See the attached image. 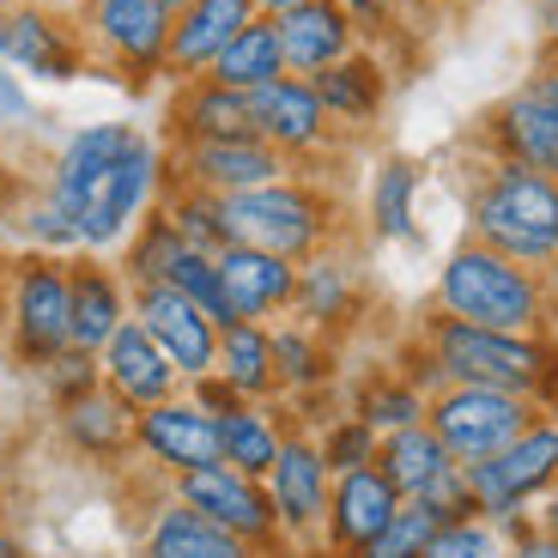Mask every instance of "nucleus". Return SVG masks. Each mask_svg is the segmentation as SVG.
Instances as JSON below:
<instances>
[{
    "label": "nucleus",
    "mask_w": 558,
    "mask_h": 558,
    "mask_svg": "<svg viewBox=\"0 0 558 558\" xmlns=\"http://www.w3.org/2000/svg\"><path fill=\"white\" fill-rule=\"evenodd\" d=\"M207 140H255L250 92L219 80H182L165 104V146H207Z\"/></svg>",
    "instance_id": "nucleus-20"
},
{
    "label": "nucleus",
    "mask_w": 558,
    "mask_h": 558,
    "mask_svg": "<svg viewBox=\"0 0 558 558\" xmlns=\"http://www.w3.org/2000/svg\"><path fill=\"white\" fill-rule=\"evenodd\" d=\"M37 377H43V389H49V401H73V395H85V389H98V359H92V352H61V359H49V364H43V371H37Z\"/></svg>",
    "instance_id": "nucleus-41"
},
{
    "label": "nucleus",
    "mask_w": 558,
    "mask_h": 558,
    "mask_svg": "<svg viewBox=\"0 0 558 558\" xmlns=\"http://www.w3.org/2000/svg\"><path fill=\"white\" fill-rule=\"evenodd\" d=\"M510 558H558V546H553V541H546V534H541V529H534V534H529V541H517V546H510Z\"/></svg>",
    "instance_id": "nucleus-50"
},
{
    "label": "nucleus",
    "mask_w": 558,
    "mask_h": 558,
    "mask_svg": "<svg viewBox=\"0 0 558 558\" xmlns=\"http://www.w3.org/2000/svg\"><path fill=\"white\" fill-rule=\"evenodd\" d=\"M134 322L158 340V352L177 364L182 389L213 377V364H219V322H213L195 298L170 292V286H134Z\"/></svg>",
    "instance_id": "nucleus-13"
},
{
    "label": "nucleus",
    "mask_w": 558,
    "mask_h": 558,
    "mask_svg": "<svg viewBox=\"0 0 558 558\" xmlns=\"http://www.w3.org/2000/svg\"><path fill=\"white\" fill-rule=\"evenodd\" d=\"M134 407L116 401L110 389H85L73 395V401L56 407V437L73 449L80 461H98V468H110V461H128L134 456Z\"/></svg>",
    "instance_id": "nucleus-26"
},
{
    "label": "nucleus",
    "mask_w": 558,
    "mask_h": 558,
    "mask_svg": "<svg viewBox=\"0 0 558 558\" xmlns=\"http://www.w3.org/2000/svg\"><path fill=\"white\" fill-rule=\"evenodd\" d=\"M377 468H383V480H389V486L401 492L407 504H413L418 492H425L437 474H444V468H456V456L437 444L432 425H413V432L383 437V444H377Z\"/></svg>",
    "instance_id": "nucleus-35"
},
{
    "label": "nucleus",
    "mask_w": 558,
    "mask_h": 558,
    "mask_svg": "<svg viewBox=\"0 0 558 558\" xmlns=\"http://www.w3.org/2000/svg\"><path fill=\"white\" fill-rule=\"evenodd\" d=\"M279 31V56H286V73L298 80H316L322 68H335L359 49V25L347 19L340 0H310V7H292V13L274 19Z\"/></svg>",
    "instance_id": "nucleus-25"
},
{
    "label": "nucleus",
    "mask_w": 558,
    "mask_h": 558,
    "mask_svg": "<svg viewBox=\"0 0 558 558\" xmlns=\"http://www.w3.org/2000/svg\"><path fill=\"white\" fill-rule=\"evenodd\" d=\"M68 279H73L68 340H73V352H92V359H98V352L110 347L116 328L134 316V286H128L122 267H110L104 255H73Z\"/></svg>",
    "instance_id": "nucleus-22"
},
{
    "label": "nucleus",
    "mask_w": 558,
    "mask_h": 558,
    "mask_svg": "<svg viewBox=\"0 0 558 558\" xmlns=\"http://www.w3.org/2000/svg\"><path fill=\"white\" fill-rule=\"evenodd\" d=\"M401 7H407V0H401Z\"/></svg>",
    "instance_id": "nucleus-55"
},
{
    "label": "nucleus",
    "mask_w": 558,
    "mask_h": 558,
    "mask_svg": "<svg viewBox=\"0 0 558 558\" xmlns=\"http://www.w3.org/2000/svg\"><path fill=\"white\" fill-rule=\"evenodd\" d=\"M165 7H170V13H182V7H195V0H165Z\"/></svg>",
    "instance_id": "nucleus-54"
},
{
    "label": "nucleus",
    "mask_w": 558,
    "mask_h": 558,
    "mask_svg": "<svg viewBox=\"0 0 558 558\" xmlns=\"http://www.w3.org/2000/svg\"><path fill=\"white\" fill-rule=\"evenodd\" d=\"M182 395H189V401H195L201 413H213V418H225V413H238V407H243V395L231 389V383H225L219 371H213V377H201V383H189Z\"/></svg>",
    "instance_id": "nucleus-45"
},
{
    "label": "nucleus",
    "mask_w": 558,
    "mask_h": 558,
    "mask_svg": "<svg viewBox=\"0 0 558 558\" xmlns=\"http://www.w3.org/2000/svg\"><path fill=\"white\" fill-rule=\"evenodd\" d=\"M207 80L231 85V92H262V85L286 80V56H279L274 19H250L238 37L225 43V56L207 68Z\"/></svg>",
    "instance_id": "nucleus-34"
},
{
    "label": "nucleus",
    "mask_w": 558,
    "mask_h": 558,
    "mask_svg": "<svg viewBox=\"0 0 558 558\" xmlns=\"http://www.w3.org/2000/svg\"><path fill=\"white\" fill-rule=\"evenodd\" d=\"M262 486H267V504H274L286 546H304V541L322 546V522H328V492H335V474H328L316 437H304V432L286 437V449H279V461L267 468Z\"/></svg>",
    "instance_id": "nucleus-12"
},
{
    "label": "nucleus",
    "mask_w": 558,
    "mask_h": 558,
    "mask_svg": "<svg viewBox=\"0 0 558 558\" xmlns=\"http://www.w3.org/2000/svg\"><path fill=\"white\" fill-rule=\"evenodd\" d=\"M316 98H322V110H328V122L335 128H377V116H383V104H389V68H383L371 49H352L347 61H335V68H322L316 80Z\"/></svg>",
    "instance_id": "nucleus-29"
},
{
    "label": "nucleus",
    "mask_w": 558,
    "mask_h": 558,
    "mask_svg": "<svg viewBox=\"0 0 558 558\" xmlns=\"http://www.w3.org/2000/svg\"><path fill=\"white\" fill-rule=\"evenodd\" d=\"M219 267V286H225V304L238 322H274V316H292V298H298V267L279 262L267 250H243V243H225L213 255Z\"/></svg>",
    "instance_id": "nucleus-23"
},
{
    "label": "nucleus",
    "mask_w": 558,
    "mask_h": 558,
    "mask_svg": "<svg viewBox=\"0 0 558 558\" xmlns=\"http://www.w3.org/2000/svg\"><path fill=\"white\" fill-rule=\"evenodd\" d=\"M437 310L474 328H498V335H553L558 292L553 274H534L486 243L461 238L437 267Z\"/></svg>",
    "instance_id": "nucleus-1"
},
{
    "label": "nucleus",
    "mask_w": 558,
    "mask_h": 558,
    "mask_svg": "<svg viewBox=\"0 0 558 558\" xmlns=\"http://www.w3.org/2000/svg\"><path fill=\"white\" fill-rule=\"evenodd\" d=\"M413 504H432V510H437L444 522H468V517H480V510H474V486H468V468H461V461H456V468H444V474H437L432 486L418 492Z\"/></svg>",
    "instance_id": "nucleus-43"
},
{
    "label": "nucleus",
    "mask_w": 558,
    "mask_h": 558,
    "mask_svg": "<svg viewBox=\"0 0 558 558\" xmlns=\"http://www.w3.org/2000/svg\"><path fill=\"white\" fill-rule=\"evenodd\" d=\"M158 207H165V219L177 225V238L189 243V250L219 255L225 243H231V238H225V207H219V195H201V189H177V182H170Z\"/></svg>",
    "instance_id": "nucleus-37"
},
{
    "label": "nucleus",
    "mask_w": 558,
    "mask_h": 558,
    "mask_svg": "<svg viewBox=\"0 0 558 558\" xmlns=\"http://www.w3.org/2000/svg\"><path fill=\"white\" fill-rule=\"evenodd\" d=\"M377 444L383 437L364 425L359 413H340L328 432L316 437V449H322V461H328V474H352V468H371L377 461Z\"/></svg>",
    "instance_id": "nucleus-39"
},
{
    "label": "nucleus",
    "mask_w": 558,
    "mask_h": 558,
    "mask_svg": "<svg viewBox=\"0 0 558 558\" xmlns=\"http://www.w3.org/2000/svg\"><path fill=\"white\" fill-rule=\"evenodd\" d=\"M425 558H510V541L486 517H468V522H444L437 541L425 546Z\"/></svg>",
    "instance_id": "nucleus-40"
},
{
    "label": "nucleus",
    "mask_w": 558,
    "mask_h": 558,
    "mask_svg": "<svg viewBox=\"0 0 558 558\" xmlns=\"http://www.w3.org/2000/svg\"><path fill=\"white\" fill-rule=\"evenodd\" d=\"M165 189H170L165 140L134 134V146L104 170V182L85 195V207L73 213V225H80V255H110V250L122 255V243L134 238L140 219L165 201Z\"/></svg>",
    "instance_id": "nucleus-5"
},
{
    "label": "nucleus",
    "mask_w": 558,
    "mask_h": 558,
    "mask_svg": "<svg viewBox=\"0 0 558 558\" xmlns=\"http://www.w3.org/2000/svg\"><path fill=\"white\" fill-rule=\"evenodd\" d=\"M73 322V279H68V255H19L7 262V352L25 371H43L49 359L73 347L68 340Z\"/></svg>",
    "instance_id": "nucleus-6"
},
{
    "label": "nucleus",
    "mask_w": 558,
    "mask_h": 558,
    "mask_svg": "<svg viewBox=\"0 0 558 558\" xmlns=\"http://www.w3.org/2000/svg\"><path fill=\"white\" fill-rule=\"evenodd\" d=\"M170 498H182L189 510H201L207 522H219L225 534H238V541L255 546L262 558L286 553V534H279V517H274V504H267V486L250 480V474H238V468H225V461L170 480Z\"/></svg>",
    "instance_id": "nucleus-10"
},
{
    "label": "nucleus",
    "mask_w": 558,
    "mask_h": 558,
    "mask_svg": "<svg viewBox=\"0 0 558 558\" xmlns=\"http://www.w3.org/2000/svg\"><path fill=\"white\" fill-rule=\"evenodd\" d=\"M243 401H274L279 377H274V335L267 322H231L219 335V364H213Z\"/></svg>",
    "instance_id": "nucleus-33"
},
{
    "label": "nucleus",
    "mask_w": 558,
    "mask_h": 558,
    "mask_svg": "<svg viewBox=\"0 0 558 558\" xmlns=\"http://www.w3.org/2000/svg\"><path fill=\"white\" fill-rule=\"evenodd\" d=\"M522 92H534V98H541L546 110H558V56H546L541 68H534L529 80H522Z\"/></svg>",
    "instance_id": "nucleus-47"
},
{
    "label": "nucleus",
    "mask_w": 558,
    "mask_h": 558,
    "mask_svg": "<svg viewBox=\"0 0 558 558\" xmlns=\"http://www.w3.org/2000/svg\"><path fill=\"white\" fill-rule=\"evenodd\" d=\"M0 61L31 80L68 85L92 68V49L80 37V19H61L49 7H7L0 19Z\"/></svg>",
    "instance_id": "nucleus-11"
},
{
    "label": "nucleus",
    "mask_w": 558,
    "mask_h": 558,
    "mask_svg": "<svg viewBox=\"0 0 558 558\" xmlns=\"http://www.w3.org/2000/svg\"><path fill=\"white\" fill-rule=\"evenodd\" d=\"M0 322H7V262H0Z\"/></svg>",
    "instance_id": "nucleus-53"
},
{
    "label": "nucleus",
    "mask_w": 558,
    "mask_h": 558,
    "mask_svg": "<svg viewBox=\"0 0 558 558\" xmlns=\"http://www.w3.org/2000/svg\"><path fill=\"white\" fill-rule=\"evenodd\" d=\"M468 486H474V510L492 529H504L510 517H529L534 504L558 486V418H534L517 444L474 461Z\"/></svg>",
    "instance_id": "nucleus-9"
},
{
    "label": "nucleus",
    "mask_w": 558,
    "mask_h": 558,
    "mask_svg": "<svg viewBox=\"0 0 558 558\" xmlns=\"http://www.w3.org/2000/svg\"><path fill=\"white\" fill-rule=\"evenodd\" d=\"M534 529H541V534H546V541H553V546H558V486H553V492H546V498H541V504H534Z\"/></svg>",
    "instance_id": "nucleus-49"
},
{
    "label": "nucleus",
    "mask_w": 558,
    "mask_h": 558,
    "mask_svg": "<svg viewBox=\"0 0 558 558\" xmlns=\"http://www.w3.org/2000/svg\"><path fill=\"white\" fill-rule=\"evenodd\" d=\"M267 335H274L279 395H316L322 383L335 377V347H328V335H316L310 322H298V316L267 322Z\"/></svg>",
    "instance_id": "nucleus-32"
},
{
    "label": "nucleus",
    "mask_w": 558,
    "mask_h": 558,
    "mask_svg": "<svg viewBox=\"0 0 558 558\" xmlns=\"http://www.w3.org/2000/svg\"><path fill=\"white\" fill-rule=\"evenodd\" d=\"M534 25H541L546 56H558V0H534Z\"/></svg>",
    "instance_id": "nucleus-48"
},
{
    "label": "nucleus",
    "mask_w": 558,
    "mask_h": 558,
    "mask_svg": "<svg viewBox=\"0 0 558 558\" xmlns=\"http://www.w3.org/2000/svg\"><path fill=\"white\" fill-rule=\"evenodd\" d=\"M534 418H553V413H541V407L522 401V395L480 389V383H449V389L432 395V407H425V425H432L437 444H444L461 468H474V461L498 456L504 444H517Z\"/></svg>",
    "instance_id": "nucleus-7"
},
{
    "label": "nucleus",
    "mask_w": 558,
    "mask_h": 558,
    "mask_svg": "<svg viewBox=\"0 0 558 558\" xmlns=\"http://www.w3.org/2000/svg\"><path fill=\"white\" fill-rule=\"evenodd\" d=\"M250 116H255V134H262L292 170L310 165V158H322L340 140V128L328 122V110H322V98H316V85L298 80V73L250 92Z\"/></svg>",
    "instance_id": "nucleus-14"
},
{
    "label": "nucleus",
    "mask_w": 558,
    "mask_h": 558,
    "mask_svg": "<svg viewBox=\"0 0 558 558\" xmlns=\"http://www.w3.org/2000/svg\"><path fill=\"white\" fill-rule=\"evenodd\" d=\"M134 134H140L134 122H85V128H73L68 146L56 153V165H49V189H43V195L73 219V213L85 207V195L104 182V170L134 146ZM73 231H80V225H73Z\"/></svg>",
    "instance_id": "nucleus-24"
},
{
    "label": "nucleus",
    "mask_w": 558,
    "mask_h": 558,
    "mask_svg": "<svg viewBox=\"0 0 558 558\" xmlns=\"http://www.w3.org/2000/svg\"><path fill=\"white\" fill-rule=\"evenodd\" d=\"M219 207H225V238L231 243L267 250L292 267L322 250H335V238H340V201L316 177H304V170L262 182V189H243V195H225Z\"/></svg>",
    "instance_id": "nucleus-4"
},
{
    "label": "nucleus",
    "mask_w": 558,
    "mask_h": 558,
    "mask_svg": "<svg viewBox=\"0 0 558 558\" xmlns=\"http://www.w3.org/2000/svg\"><path fill=\"white\" fill-rule=\"evenodd\" d=\"M401 492L383 480V468H352V474H335V492H328V522H322V553L328 558H352L377 541L383 529L401 510Z\"/></svg>",
    "instance_id": "nucleus-17"
},
{
    "label": "nucleus",
    "mask_w": 558,
    "mask_h": 558,
    "mask_svg": "<svg viewBox=\"0 0 558 558\" xmlns=\"http://www.w3.org/2000/svg\"><path fill=\"white\" fill-rule=\"evenodd\" d=\"M418 165L413 158H383L377 170H371V195H364V219H371V238L383 243H413L418 238Z\"/></svg>",
    "instance_id": "nucleus-31"
},
{
    "label": "nucleus",
    "mask_w": 558,
    "mask_h": 558,
    "mask_svg": "<svg viewBox=\"0 0 558 558\" xmlns=\"http://www.w3.org/2000/svg\"><path fill=\"white\" fill-rule=\"evenodd\" d=\"M134 456L165 480L213 468V461H219V418L201 413L189 395L158 401V407H146V413L134 418Z\"/></svg>",
    "instance_id": "nucleus-15"
},
{
    "label": "nucleus",
    "mask_w": 558,
    "mask_h": 558,
    "mask_svg": "<svg viewBox=\"0 0 558 558\" xmlns=\"http://www.w3.org/2000/svg\"><path fill=\"white\" fill-rule=\"evenodd\" d=\"M437 529H444V517H437L432 504H401L389 529L352 558H425V546L437 541Z\"/></svg>",
    "instance_id": "nucleus-38"
},
{
    "label": "nucleus",
    "mask_w": 558,
    "mask_h": 558,
    "mask_svg": "<svg viewBox=\"0 0 558 558\" xmlns=\"http://www.w3.org/2000/svg\"><path fill=\"white\" fill-rule=\"evenodd\" d=\"M418 340L437 352L449 383L522 395V401H534L541 413L558 418V340L553 335H498V328H474V322L432 310L418 322Z\"/></svg>",
    "instance_id": "nucleus-2"
},
{
    "label": "nucleus",
    "mask_w": 558,
    "mask_h": 558,
    "mask_svg": "<svg viewBox=\"0 0 558 558\" xmlns=\"http://www.w3.org/2000/svg\"><path fill=\"white\" fill-rule=\"evenodd\" d=\"M292 7H310V0H255V13L262 19H279V13H292Z\"/></svg>",
    "instance_id": "nucleus-51"
},
{
    "label": "nucleus",
    "mask_w": 558,
    "mask_h": 558,
    "mask_svg": "<svg viewBox=\"0 0 558 558\" xmlns=\"http://www.w3.org/2000/svg\"><path fill=\"white\" fill-rule=\"evenodd\" d=\"M170 153V182L177 189H201V195H243V189H262V182L292 177V165L255 140H207V146H165Z\"/></svg>",
    "instance_id": "nucleus-16"
},
{
    "label": "nucleus",
    "mask_w": 558,
    "mask_h": 558,
    "mask_svg": "<svg viewBox=\"0 0 558 558\" xmlns=\"http://www.w3.org/2000/svg\"><path fill=\"white\" fill-rule=\"evenodd\" d=\"M292 432L298 425H286V413L274 401H243L238 413L219 418V461L250 480H267V468L279 461V449H286Z\"/></svg>",
    "instance_id": "nucleus-30"
},
{
    "label": "nucleus",
    "mask_w": 558,
    "mask_h": 558,
    "mask_svg": "<svg viewBox=\"0 0 558 558\" xmlns=\"http://www.w3.org/2000/svg\"><path fill=\"white\" fill-rule=\"evenodd\" d=\"M255 13V0H195L170 19V49H165V80H207V68L225 56V43L238 37Z\"/></svg>",
    "instance_id": "nucleus-21"
},
{
    "label": "nucleus",
    "mask_w": 558,
    "mask_h": 558,
    "mask_svg": "<svg viewBox=\"0 0 558 558\" xmlns=\"http://www.w3.org/2000/svg\"><path fill=\"white\" fill-rule=\"evenodd\" d=\"M140 558H262V553L243 546L238 534H225L219 522H207L201 510H189L182 498H158L146 529H140Z\"/></svg>",
    "instance_id": "nucleus-27"
},
{
    "label": "nucleus",
    "mask_w": 558,
    "mask_h": 558,
    "mask_svg": "<svg viewBox=\"0 0 558 558\" xmlns=\"http://www.w3.org/2000/svg\"><path fill=\"white\" fill-rule=\"evenodd\" d=\"M480 146L504 165H529L541 177H558V110H546L534 92H510L486 110L480 122Z\"/></svg>",
    "instance_id": "nucleus-19"
},
{
    "label": "nucleus",
    "mask_w": 558,
    "mask_h": 558,
    "mask_svg": "<svg viewBox=\"0 0 558 558\" xmlns=\"http://www.w3.org/2000/svg\"><path fill=\"white\" fill-rule=\"evenodd\" d=\"M25 231H31V243H37L43 255H73V250H80V231H73V219H68V213H61L49 195L31 201Z\"/></svg>",
    "instance_id": "nucleus-42"
},
{
    "label": "nucleus",
    "mask_w": 558,
    "mask_h": 558,
    "mask_svg": "<svg viewBox=\"0 0 558 558\" xmlns=\"http://www.w3.org/2000/svg\"><path fill=\"white\" fill-rule=\"evenodd\" d=\"M425 395L413 389L407 377H395V371H383V377H371L359 395H352V413L371 425L377 437H395V432H413V425H425Z\"/></svg>",
    "instance_id": "nucleus-36"
},
{
    "label": "nucleus",
    "mask_w": 558,
    "mask_h": 558,
    "mask_svg": "<svg viewBox=\"0 0 558 558\" xmlns=\"http://www.w3.org/2000/svg\"><path fill=\"white\" fill-rule=\"evenodd\" d=\"M468 238L510 262L553 274L558 267V177L492 158L468 195Z\"/></svg>",
    "instance_id": "nucleus-3"
},
{
    "label": "nucleus",
    "mask_w": 558,
    "mask_h": 558,
    "mask_svg": "<svg viewBox=\"0 0 558 558\" xmlns=\"http://www.w3.org/2000/svg\"><path fill=\"white\" fill-rule=\"evenodd\" d=\"M0 558H25V546H19V534L0 529Z\"/></svg>",
    "instance_id": "nucleus-52"
},
{
    "label": "nucleus",
    "mask_w": 558,
    "mask_h": 558,
    "mask_svg": "<svg viewBox=\"0 0 558 558\" xmlns=\"http://www.w3.org/2000/svg\"><path fill=\"white\" fill-rule=\"evenodd\" d=\"M359 310H364V286L347 255L322 250L310 262H298V298H292L298 322H310L316 335H340V328H352Z\"/></svg>",
    "instance_id": "nucleus-28"
},
{
    "label": "nucleus",
    "mask_w": 558,
    "mask_h": 558,
    "mask_svg": "<svg viewBox=\"0 0 558 558\" xmlns=\"http://www.w3.org/2000/svg\"><path fill=\"white\" fill-rule=\"evenodd\" d=\"M98 377H104V389H110L116 401H128L134 413H146V407L177 401V395H182L177 364L158 352V340L146 335L134 316H128L122 328L110 335V347L98 352Z\"/></svg>",
    "instance_id": "nucleus-18"
},
{
    "label": "nucleus",
    "mask_w": 558,
    "mask_h": 558,
    "mask_svg": "<svg viewBox=\"0 0 558 558\" xmlns=\"http://www.w3.org/2000/svg\"><path fill=\"white\" fill-rule=\"evenodd\" d=\"M395 377H407V383H413L418 395H425V401H432V395H444V389H449L444 364H437V352L425 347V340H413V347H401V359H395Z\"/></svg>",
    "instance_id": "nucleus-44"
},
{
    "label": "nucleus",
    "mask_w": 558,
    "mask_h": 558,
    "mask_svg": "<svg viewBox=\"0 0 558 558\" xmlns=\"http://www.w3.org/2000/svg\"><path fill=\"white\" fill-rule=\"evenodd\" d=\"M170 7L165 0H80V37L85 49L116 68L128 85L165 80V49H170Z\"/></svg>",
    "instance_id": "nucleus-8"
},
{
    "label": "nucleus",
    "mask_w": 558,
    "mask_h": 558,
    "mask_svg": "<svg viewBox=\"0 0 558 558\" xmlns=\"http://www.w3.org/2000/svg\"><path fill=\"white\" fill-rule=\"evenodd\" d=\"M340 7H347V19L359 25V43L383 37V31L395 25V13H401V0H340Z\"/></svg>",
    "instance_id": "nucleus-46"
}]
</instances>
